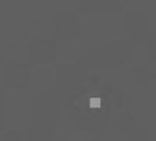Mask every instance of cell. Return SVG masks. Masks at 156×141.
I'll list each match as a JSON object with an SVG mask.
<instances>
[{"label": "cell", "mask_w": 156, "mask_h": 141, "mask_svg": "<svg viewBox=\"0 0 156 141\" xmlns=\"http://www.w3.org/2000/svg\"><path fill=\"white\" fill-rule=\"evenodd\" d=\"M90 108H99L100 107V99L99 98H93L90 99Z\"/></svg>", "instance_id": "1"}]
</instances>
